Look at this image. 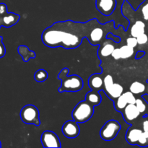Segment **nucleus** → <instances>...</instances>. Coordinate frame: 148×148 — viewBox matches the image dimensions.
Returning <instances> with one entry per match:
<instances>
[{
	"label": "nucleus",
	"instance_id": "nucleus-1",
	"mask_svg": "<svg viewBox=\"0 0 148 148\" xmlns=\"http://www.w3.org/2000/svg\"><path fill=\"white\" fill-rule=\"evenodd\" d=\"M87 23H77L72 20L58 22L47 27L42 34V41L46 46L51 48L63 47L66 49L77 48L83 38L88 37L92 29Z\"/></svg>",
	"mask_w": 148,
	"mask_h": 148
},
{
	"label": "nucleus",
	"instance_id": "nucleus-2",
	"mask_svg": "<svg viewBox=\"0 0 148 148\" xmlns=\"http://www.w3.org/2000/svg\"><path fill=\"white\" fill-rule=\"evenodd\" d=\"M69 69L65 67L61 70L58 78L61 80V86L59 88V92H78L83 88L84 82L79 75H74L68 76Z\"/></svg>",
	"mask_w": 148,
	"mask_h": 148
},
{
	"label": "nucleus",
	"instance_id": "nucleus-3",
	"mask_svg": "<svg viewBox=\"0 0 148 148\" xmlns=\"http://www.w3.org/2000/svg\"><path fill=\"white\" fill-rule=\"evenodd\" d=\"M94 114V106L91 105L86 100L77 104L72 112V119L77 123H85L90 119Z\"/></svg>",
	"mask_w": 148,
	"mask_h": 148
},
{
	"label": "nucleus",
	"instance_id": "nucleus-4",
	"mask_svg": "<svg viewBox=\"0 0 148 148\" xmlns=\"http://www.w3.org/2000/svg\"><path fill=\"white\" fill-rule=\"evenodd\" d=\"M20 119L26 124H32L36 127L40 125L39 111L34 105H26L20 111Z\"/></svg>",
	"mask_w": 148,
	"mask_h": 148
},
{
	"label": "nucleus",
	"instance_id": "nucleus-5",
	"mask_svg": "<svg viewBox=\"0 0 148 148\" xmlns=\"http://www.w3.org/2000/svg\"><path fill=\"white\" fill-rule=\"evenodd\" d=\"M121 129V124L118 121L114 119L109 120L102 127L100 131V136L105 141H111L116 137Z\"/></svg>",
	"mask_w": 148,
	"mask_h": 148
},
{
	"label": "nucleus",
	"instance_id": "nucleus-6",
	"mask_svg": "<svg viewBox=\"0 0 148 148\" xmlns=\"http://www.w3.org/2000/svg\"><path fill=\"white\" fill-rule=\"evenodd\" d=\"M20 15L14 12H8L7 7L4 3H0V28L1 26L10 27L17 24Z\"/></svg>",
	"mask_w": 148,
	"mask_h": 148
},
{
	"label": "nucleus",
	"instance_id": "nucleus-7",
	"mask_svg": "<svg viewBox=\"0 0 148 148\" xmlns=\"http://www.w3.org/2000/svg\"><path fill=\"white\" fill-rule=\"evenodd\" d=\"M40 141H41L43 147L60 148L62 147L60 140L57 134H55L53 132L49 131V130L43 132V134H41Z\"/></svg>",
	"mask_w": 148,
	"mask_h": 148
},
{
	"label": "nucleus",
	"instance_id": "nucleus-8",
	"mask_svg": "<svg viewBox=\"0 0 148 148\" xmlns=\"http://www.w3.org/2000/svg\"><path fill=\"white\" fill-rule=\"evenodd\" d=\"M62 132L64 135L69 139H74L78 137L79 134V123L75 120H69L63 124L62 127Z\"/></svg>",
	"mask_w": 148,
	"mask_h": 148
},
{
	"label": "nucleus",
	"instance_id": "nucleus-9",
	"mask_svg": "<svg viewBox=\"0 0 148 148\" xmlns=\"http://www.w3.org/2000/svg\"><path fill=\"white\" fill-rule=\"evenodd\" d=\"M96 9L104 16L112 14L116 7V0H95Z\"/></svg>",
	"mask_w": 148,
	"mask_h": 148
},
{
	"label": "nucleus",
	"instance_id": "nucleus-10",
	"mask_svg": "<svg viewBox=\"0 0 148 148\" xmlns=\"http://www.w3.org/2000/svg\"><path fill=\"white\" fill-rule=\"evenodd\" d=\"M121 113H122L123 117L125 121H127L129 124L134 121L140 115V112L135 104H128Z\"/></svg>",
	"mask_w": 148,
	"mask_h": 148
},
{
	"label": "nucleus",
	"instance_id": "nucleus-11",
	"mask_svg": "<svg viewBox=\"0 0 148 148\" xmlns=\"http://www.w3.org/2000/svg\"><path fill=\"white\" fill-rule=\"evenodd\" d=\"M143 130L138 128L130 127L126 134V140L130 145H137L140 137L143 133Z\"/></svg>",
	"mask_w": 148,
	"mask_h": 148
},
{
	"label": "nucleus",
	"instance_id": "nucleus-12",
	"mask_svg": "<svg viewBox=\"0 0 148 148\" xmlns=\"http://www.w3.org/2000/svg\"><path fill=\"white\" fill-rule=\"evenodd\" d=\"M103 37V30L100 26L93 27L90 32L88 39L92 45H98Z\"/></svg>",
	"mask_w": 148,
	"mask_h": 148
},
{
	"label": "nucleus",
	"instance_id": "nucleus-13",
	"mask_svg": "<svg viewBox=\"0 0 148 148\" xmlns=\"http://www.w3.org/2000/svg\"><path fill=\"white\" fill-rule=\"evenodd\" d=\"M88 85L92 90L100 91L103 88V79L98 74L92 75L88 79Z\"/></svg>",
	"mask_w": 148,
	"mask_h": 148
},
{
	"label": "nucleus",
	"instance_id": "nucleus-14",
	"mask_svg": "<svg viewBox=\"0 0 148 148\" xmlns=\"http://www.w3.org/2000/svg\"><path fill=\"white\" fill-rule=\"evenodd\" d=\"M85 100L94 106H98L102 101L101 92H100V91H89L85 95Z\"/></svg>",
	"mask_w": 148,
	"mask_h": 148
},
{
	"label": "nucleus",
	"instance_id": "nucleus-15",
	"mask_svg": "<svg viewBox=\"0 0 148 148\" xmlns=\"http://www.w3.org/2000/svg\"><path fill=\"white\" fill-rule=\"evenodd\" d=\"M124 93V88L119 83H114L110 90L106 94L107 96L111 100H116Z\"/></svg>",
	"mask_w": 148,
	"mask_h": 148
},
{
	"label": "nucleus",
	"instance_id": "nucleus-16",
	"mask_svg": "<svg viewBox=\"0 0 148 148\" xmlns=\"http://www.w3.org/2000/svg\"><path fill=\"white\" fill-rule=\"evenodd\" d=\"M145 33V24L144 22L141 20H137L132 26L130 34L133 37L137 38Z\"/></svg>",
	"mask_w": 148,
	"mask_h": 148
},
{
	"label": "nucleus",
	"instance_id": "nucleus-17",
	"mask_svg": "<svg viewBox=\"0 0 148 148\" xmlns=\"http://www.w3.org/2000/svg\"><path fill=\"white\" fill-rule=\"evenodd\" d=\"M17 51L22 56L23 59L25 62H27L31 58L36 57V53L34 52L31 51L27 46H20L17 49Z\"/></svg>",
	"mask_w": 148,
	"mask_h": 148
},
{
	"label": "nucleus",
	"instance_id": "nucleus-18",
	"mask_svg": "<svg viewBox=\"0 0 148 148\" xmlns=\"http://www.w3.org/2000/svg\"><path fill=\"white\" fill-rule=\"evenodd\" d=\"M130 90L134 95H138L146 90V86L139 81H134L130 85Z\"/></svg>",
	"mask_w": 148,
	"mask_h": 148
},
{
	"label": "nucleus",
	"instance_id": "nucleus-19",
	"mask_svg": "<svg viewBox=\"0 0 148 148\" xmlns=\"http://www.w3.org/2000/svg\"><path fill=\"white\" fill-rule=\"evenodd\" d=\"M127 105H128V103H127L124 93L121 96L119 97L118 98L114 100V108L119 112H122L123 110Z\"/></svg>",
	"mask_w": 148,
	"mask_h": 148
},
{
	"label": "nucleus",
	"instance_id": "nucleus-20",
	"mask_svg": "<svg viewBox=\"0 0 148 148\" xmlns=\"http://www.w3.org/2000/svg\"><path fill=\"white\" fill-rule=\"evenodd\" d=\"M114 49H115V47H114V45L107 43L101 47L99 52H98V54L102 57H107V56H111V53L114 51Z\"/></svg>",
	"mask_w": 148,
	"mask_h": 148
},
{
	"label": "nucleus",
	"instance_id": "nucleus-21",
	"mask_svg": "<svg viewBox=\"0 0 148 148\" xmlns=\"http://www.w3.org/2000/svg\"><path fill=\"white\" fill-rule=\"evenodd\" d=\"M121 51V58L123 59H129L132 57L134 53V48L130 47L128 45H124L120 48Z\"/></svg>",
	"mask_w": 148,
	"mask_h": 148
},
{
	"label": "nucleus",
	"instance_id": "nucleus-22",
	"mask_svg": "<svg viewBox=\"0 0 148 148\" xmlns=\"http://www.w3.org/2000/svg\"><path fill=\"white\" fill-rule=\"evenodd\" d=\"M34 79L38 82H43L48 79V72L45 69H40L36 72Z\"/></svg>",
	"mask_w": 148,
	"mask_h": 148
},
{
	"label": "nucleus",
	"instance_id": "nucleus-23",
	"mask_svg": "<svg viewBox=\"0 0 148 148\" xmlns=\"http://www.w3.org/2000/svg\"><path fill=\"white\" fill-rule=\"evenodd\" d=\"M114 83V78L111 75H107L103 78V90L104 91L106 94L108 93V92L110 90Z\"/></svg>",
	"mask_w": 148,
	"mask_h": 148
},
{
	"label": "nucleus",
	"instance_id": "nucleus-24",
	"mask_svg": "<svg viewBox=\"0 0 148 148\" xmlns=\"http://www.w3.org/2000/svg\"><path fill=\"white\" fill-rule=\"evenodd\" d=\"M135 105L137 108H138L140 114H143V113L145 112L146 109H147V106H146L145 101H143V99H142V98H137Z\"/></svg>",
	"mask_w": 148,
	"mask_h": 148
},
{
	"label": "nucleus",
	"instance_id": "nucleus-25",
	"mask_svg": "<svg viewBox=\"0 0 148 148\" xmlns=\"http://www.w3.org/2000/svg\"><path fill=\"white\" fill-rule=\"evenodd\" d=\"M124 95L127 99L128 104H135L137 98L134 96V94H133L131 91H127V92H124Z\"/></svg>",
	"mask_w": 148,
	"mask_h": 148
},
{
	"label": "nucleus",
	"instance_id": "nucleus-26",
	"mask_svg": "<svg viewBox=\"0 0 148 148\" xmlns=\"http://www.w3.org/2000/svg\"><path fill=\"white\" fill-rule=\"evenodd\" d=\"M141 12L143 18L148 20V0H146L141 6Z\"/></svg>",
	"mask_w": 148,
	"mask_h": 148
},
{
	"label": "nucleus",
	"instance_id": "nucleus-27",
	"mask_svg": "<svg viewBox=\"0 0 148 148\" xmlns=\"http://www.w3.org/2000/svg\"><path fill=\"white\" fill-rule=\"evenodd\" d=\"M137 40L138 45L146 44L148 41V36H147V34H145V33H143L140 36H139L138 37H137Z\"/></svg>",
	"mask_w": 148,
	"mask_h": 148
},
{
	"label": "nucleus",
	"instance_id": "nucleus-28",
	"mask_svg": "<svg viewBox=\"0 0 148 148\" xmlns=\"http://www.w3.org/2000/svg\"><path fill=\"white\" fill-rule=\"evenodd\" d=\"M127 45H128V46H130V47H132L134 49V48L138 45L137 38L133 37V36L129 37L127 39Z\"/></svg>",
	"mask_w": 148,
	"mask_h": 148
},
{
	"label": "nucleus",
	"instance_id": "nucleus-29",
	"mask_svg": "<svg viewBox=\"0 0 148 148\" xmlns=\"http://www.w3.org/2000/svg\"><path fill=\"white\" fill-rule=\"evenodd\" d=\"M137 145H139L140 146H142V147L148 145V140L147 137L143 134V133H142L141 136H140V138H139Z\"/></svg>",
	"mask_w": 148,
	"mask_h": 148
},
{
	"label": "nucleus",
	"instance_id": "nucleus-30",
	"mask_svg": "<svg viewBox=\"0 0 148 148\" xmlns=\"http://www.w3.org/2000/svg\"><path fill=\"white\" fill-rule=\"evenodd\" d=\"M111 56H112L115 60H119V59H121L120 48H116L114 50V51L112 52V53H111Z\"/></svg>",
	"mask_w": 148,
	"mask_h": 148
},
{
	"label": "nucleus",
	"instance_id": "nucleus-31",
	"mask_svg": "<svg viewBox=\"0 0 148 148\" xmlns=\"http://www.w3.org/2000/svg\"><path fill=\"white\" fill-rule=\"evenodd\" d=\"M6 53V49L3 43V38L0 36V58L4 57Z\"/></svg>",
	"mask_w": 148,
	"mask_h": 148
},
{
	"label": "nucleus",
	"instance_id": "nucleus-32",
	"mask_svg": "<svg viewBox=\"0 0 148 148\" xmlns=\"http://www.w3.org/2000/svg\"><path fill=\"white\" fill-rule=\"evenodd\" d=\"M143 131H148V120H145L143 123Z\"/></svg>",
	"mask_w": 148,
	"mask_h": 148
},
{
	"label": "nucleus",
	"instance_id": "nucleus-33",
	"mask_svg": "<svg viewBox=\"0 0 148 148\" xmlns=\"http://www.w3.org/2000/svg\"><path fill=\"white\" fill-rule=\"evenodd\" d=\"M145 55V52L143 51H138L137 53V56H136V59H140V58L143 57Z\"/></svg>",
	"mask_w": 148,
	"mask_h": 148
},
{
	"label": "nucleus",
	"instance_id": "nucleus-34",
	"mask_svg": "<svg viewBox=\"0 0 148 148\" xmlns=\"http://www.w3.org/2000/svg\"><path fill=\"white\" fill-rule=\"evenodd\" d=\"M143 134H144V135L148 139V131H143Z\"/></svg>",
	"mask_w": 148,
	"mask_h": 148
},
{
	"label": "nucleus",
	"instance_id": "nucleus-35",
	"mask_svg": "<svg viewBox=\"0 0 148 148\" xmlns=\"http://www.w3.org/2000/svg\"><path fill=\"white\" fill-rule=\"evenodd\" d=\"M147 94L148 95V88H147Z\"/></svg>",
	"mask_w": 148,
	"mask_h": 148
},
{
	"label": "nucleus",
	"instance_id": "nucleus-36",
	"mask_svg": "<svg viewBox=\"0 0 148 148\" xmlns=\"http://www.w3.org/2000/svg\"><path fill=\"white\" fill-rule=\"evenodd\" d=\"M1 147V142H0V147Z\"/></svg>",
	"mask_w": 148,
	"mask_h": 148
},
{
	"label": "nucleus",
	"instance_id": "nucleus-37",
	"mask_svg": "<svg viewBox=\"0 0 148 148\" xmlns=\"http://www.w3.org/2000/svg\"><path fill=\"white\" fill-rule=\"evenodd\" d=\"M124 1H127V0H124Z\"/></svg>",
	"mask_w": 148,
	"mask_h": 148
},
{
	"label": "nucleus",
	"instance_id": "nucleus-38",
	"mask_svg": "<svg viewBox=\"0 0 148 148\" xmlns=\"http://www.w3.org/2000/svg\"><path fill=\"white\" fill-rule=\"evenodd\" d=\"M147 140H148V139H147Z\"/></svg>",
	"mask_w": 148,
	"mask_h": 148
}]
</instances>
